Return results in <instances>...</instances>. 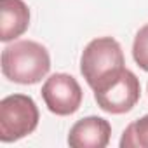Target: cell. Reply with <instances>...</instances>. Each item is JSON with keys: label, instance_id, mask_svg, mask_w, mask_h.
Returning <instances> with one entry per match:
<instances>
[{"label": "cell", "instance_id": "6da1fadb", "mask_svg": "<svg viewBox=\"0 0 148 148\" xmlns=\"http://www.w3.org/2000/svg\"><path fill=\"white\" fill-rule=\"evenodd\" d=\"M49 70V51L35 40H18L2 51V73L14 84H38Z\"/></svg>", "mask_w": 148, "mask_h": 148}, {"label": "cell", "instance_id": "7a4b0ae2", "mask_svg": "<svg viewBox=\"0 0 148 148\" xmlns=\"http://www.w3.org/2000/svg\"><path fill=\"white\" fill-rule=\"evenodd\" d=\"M125 70V58L120 44L112 37H98L91 40L80 56V73L94 91L115 79Z\"/></svg>", "mask_w": 148, "mask_h": 148}, {"label": "cell", "instance_id": "3957f363", "mask_svg": "<svg viewBox=\"0 0 148 148\" xmlns=\"http://www.w3.org/2000/svg\"><path fill=\"white\" fill-rule=\"evenodd\" d=\"M40 120L33 98L26 94H11L0 101V141L12 143L32 134Z\"/></svg>", "mask_w": 148, "mask_h": 148}, {"label": "cell", "instance_id": "277c9868", "mask_svg": "<svg viewBox=\"0 0 148 148\" xmlns=\"http://www.w3.org/2000/svg\"><path fill=\"white\" fill-rule=\"evenodd\" d=\"M141 98L139 79L131 70H124L112 80L94 89V99L98 106L112 115H122L131 112Z\"/></svg>", "mask_w": 148, "mask_h": 148}, {"label": "cell", "instance_id": "5b68a950", "mask_svg": "<svg viewBox=\"0 0 148 148\" xmlns=\"http://www.w3.org/2000/svg\"><path fill=\"white\" fill-rule=\"evenodd\" d=\"M42 99L51 113L66 117L80 108L84 92L75 77L68 73H54L42 86Z\"/></svg>", "mask_w": 148, "mask_h": 148}, {"label": "cell", "instance_id": "8992f818", "mask_svg": "<svg viewBox=\"0 0 148 148\" xmlns=\"http://www.w3.org/2000/svg\"><path fill=\"white\" fill-rule=\"evenodd\" d=\"M112 138V125L103 117H84L71 125L68 145L71 148H105Z\"/></svg>", "mask_w": 148, "mask_h": 148}, {"label": "cell", "instance_id": "52a82bcc", "mask_svg": "<svg viewBox=\"0 0 148 148\" xmlns=\"http://www.w3.org/2000/svg\"><path fill=\"white\" fill-rule=\"evenodd\" d=\"M30 26V9L23 0H0V40L11 42Z\"/></svg>", "mask_w": 148, "mask_h": 148}, {"label": "cell", "instance_id": "ba28073f", "mask_svg": "<svg viewBox=\"0 0 148 148\" xmlns=\"http://www.w3.org/2000/svg\"><path fill=\"white\" fill-rule=\"evenodd\" d=\"M120 148H148V115L131 122L120 138Z\"/></svg>", "mask_w": 148, "mask_h": 148}, {"label": "cell", "instance_id": "9c48e42d", "mask_svg": "<svg viewBox=\"0 0 148 148\" xmlns=\"http://www.w3.org/2000/svg\"><path fill=\"white\" fill-rule=\"evenodd\" d=\"M132 58L136 61V64L148 71V25L141 26L134 37L132 42Z\"/></svg>", "mask_w": 148, "mask_h": 148}]
</instances>
